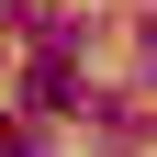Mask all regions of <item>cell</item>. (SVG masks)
Returning <instances> with one entry per match:
<instances>
[{
    "mask_svg": "<svg viewBox=\"0 0 157 157\" xmlns=\"http://www.w3.org/2000/svg\"><path fill=\"white\" fill-rule=\"evenodd\" d=\"M23 101H34V112H78L90 90L67 78V56H34V78H23Z\"/></svg>",
    "mask_w": 157,
    "mask_h": 157,
    "instance_id": "cell-1",
    "label": "cell"
},
{
    "mask_svg": "<svg viewBox=\"0 0 157 157\" xmlns=\"http://www.w3.org/2000/svg\"><path fill=\"white\" fill-rule=\"evenodd\" d=\"M11 11L34 23V45H45V56H78V45H90V11H34V0H11Z\"/></svg>",
    "mask_w": 157,
    "mask_h": 157,
    "instance_id": "cell-2",
    "label": "cell"
}]
</instances>
